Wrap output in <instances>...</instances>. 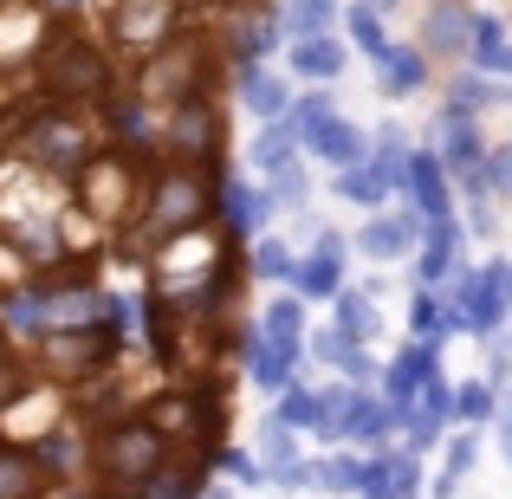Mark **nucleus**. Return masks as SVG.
Listing matches in <instances>:
<instances>
[{"instance_id":"obj_24","label":"nucleus","mask_w":512,"mask_h":499,"mask_svg":"<svg viewBox=\"0 0 512 499\" xmlns=\"http://www.w3.org/2000/svg\"><path fill=\"white\" fill-rule=\"evenodd\" d=\"M292 137H299L292 124H266L260 137H253V169H266V175H273L279 163H292Z\"/></svg>"},{"instance_id":"obj_32","label":"nucleus","mask_w":512,"mask_h":499,"mask_svg":"<svg viewBox=\"0 0 512 499\" xmlns=\"http://www.w3.org/2000/svg\"><path fill=\"white\" fill-rule=\"evenodd\" d=\"M331 20H338V7H331V0H292V26H299V39L325 33Z\"/></svg>"},{"instance_id":"obj_4","label":"nucleus","mask_w":512,"mask_h":499,"mask_svg":"<svg viewBox=\"0 0 512 499\" xmlns=\"http://www.w3.org/2000/svg\"><path fill=\"white\" fill-rule=\"evenodd\" d=\"M201 208H208L201 182H195L188 169H175V175H163V182L150 188V214H143V234H150V240H175V234H188V227L201 221Z\"/></svg>"},{"instance_id":"obj_14","label":"nucleus","mask_w":512,"mask_h":499,"mask_svg":"<svg viewBox=\"0 0 512 499\" xmlns=\"http://www.w3.org/2000/svg\"><path fill=\"white\" fill-rule=\"evenodd\" d=\"M188 85H195V52H188V46L163 52V59L143 72V98H175V104H182Z\"/></svg>"},{"instance_id":"obj_35","label":"nucleus","mask_w":512,"mask_h":499,"mask_svg":"<svg viewBox=\"0 0 512 499\" xmlns=\"http://www.w3.org/2000/svg\"><path fill=\"white\" fill-rule=\"evenodd\" d=\"M402 422H409V454L415 448H435V435H441V415L435 409H409Z\"/></svg>"},{"instance_id":"obj_38","label":"nucleus","mask_w":512,"mask_h":499,"mask_svg":"<svg viewBox=\"0 0 512 499\" xmlns=\"http://www.w3.org/2000/svg\"><path fill=\"white\" fill-rule=\"evenodd\" d=\"M253 266H260V279H292V253L279 247V240H266V247L253 253Z\"/></svg>"},{"instance_id":"obj_16","label":"nucleus","mask_w":512,"mask_h":499,"mask_svg":"<svg viewBox=\"0 0 512 499\" xmlns=\"http://www.w3.org/2000/svg\"><path fill=\"white\" fill-rule=\"evenodd\" d=\"M409 195L428 221L448 214V169H441V156H409Z\"/></svg>"},{"instance_id":"obj_8","label":"nucleus","mask_w":512,"mask_h":499,"mask_svg":"<svg viewBox=\"0 0 512 499\" xmlns=\"http://www.w3.org/2000/svg\"><path fill=\"white\" fill-rule=\"evenodd\" d=\"M344 247H338V234H318V247H312V260H299L292 266V286H299V299H338L344 292Z\"/></svg>"},{"instance_id":"obj_29","label":"nucleus","mask_w":512,"mask_h":499,"mask_svg":"<svg viewBox=\"0 0 512 499\" xmlns=\"http://www.w3.org/2000/svg\"><path fill=\"white\" fill-rule=\"evenodd\" d=\"M493 396H500L493 383H461V389H454V415H467V422H480V415H500V402H493Z\"/></svg>"},{"instance_id":"obj_40","label":"nucleus","mask_w":512,"mask_h":499,"mask_svg":"<svg viewBox=\"0 0 512 499\" xmlns=\"http://www.w3.org/2000/svg\"><path fill=\"white\" fill-rule=\"evenodd\" d=\"M474 448H480V435H454V448H448V474H454V480L474 467Z\"/></svg>"},{"instance_id":"obj_20","label":"nucleus","mask_w":512,"mask_h":499,"mask_svg":"<svg viewBox=\"0 0 512 499\" xmlns=\"http://www.w3.org/2000/svg\"><path fill=\"white\" fill-rule=\"evenodd\" d=\"M474 65L480 72H512V39H506V26L493 20V13L474 20Z\"/></svg>"},{"instance_id":"obj_45","label":"nucleus","mask_w":512,"mask_h":499,"mask_svg":"<svg viewBox=\"0 0 512 499\" xmlns=\"http://www.w3.org/2000/svg\"><path fill=\"white\" fill-rule=\"evenodd\" d=\"M227 467H234V474L247 480V487H253V480H260V461H247V454H227Z\"/></svg>"},{"instance_id":"obj_9","label":"nucleus","mask_w":512,"mask_h":499,"mask_svg":"<svg viewBox=\"0 0 512 499\" xmlns=\"http://www.w3.org/2000/svg\"><path fill=\"white\" fill-rule=\"evenodd\" d=\"M214 137H221V124H214V111L201 98H182L169 117V150L182 156V163H201V156L214 150Z\"/></svg>"},{"instance_id":"obj_5","label":"nucleus","mask_w":512,"mask_h":499,"mask_svg":"<svg viewBox=\"0 0 512 499\" xmlns=\"http://www.w3.org/2000/svg\"><path fill=\"white\" fill-rule=\"evenodd\" d=\"M389 415L376 409V396H363V389H325V415H318V435L325 441H383Z\"/></svg>"},{"instance_id":"obj_26","label":"nucleus","mask_w":512,"mask_h":499,"mask_svg":"<svg viewBox=\"0 0 512 499\" xmlns=\"http://www.w3.org/2000/svg\"><path fill=\"white\" fill-rule=\"evenodd\" d=\"M279 415H286L292 428H318V415H325V396H318V389L286 383V402H279Z\"/></svg>"},{"instance_id":"obj_3","label":"nucleus","mask_w":512,"mask_h":499,"mask_svg":"<svg viewBox=\"0 0 512 499\" xmlns=\"http://www.w3.org/2000/svg\"><path fill=\"white\" fill-rule=\"evenodd\" d=\"M20 150L33 156L39 169H52V175L85 169V163H91V137H85V124H78V117H65V111L33 117V124H26V137H20Z\"/></svg>"},{"instance_id":"obj_39","label":"nucleus","mask_w":512,"mask_h":499,"mask_svg":"<svg viewBox=\"0 0 512 499\" xmlns=\"http://www.w3.org/2000/svg\"><path fill=\"white\" fill-rule=\"evenodd\" d=\"M409 325H415V337H441V305L428 299V292L409 305Z\"/></svg>"},{"instance_id":"obj_37","label":"nucleus","mask_w":512,"mask_h":499,"mask_svg":"<svg viewBox=\"0 0 512 499\" xmlns=\"http://www.w3.org/2000/svg\"><path fill=\"white\" fill-rule=\"evenodd\" d=\"M325 117H331V98H325V91H318V98H299V111H292V130H299V137H312Z\"/></svg>"},{"instance_id":"obj_47","label":"nucleus","mask_w":512,"mask_h":499,"mask_svg":"<svg viewBox=\"0 0 512 499\" xmlns=\"http://www.w3.org/2000/svg\"><path fill=\"white\" fill-rule=\"evenodd\" d=\"M201 499H227V493H201Z\"/></svg>"},{"instance_id":"obj_17","label":"nucleus","mask_w":512,"mask_h":499,"mask_svg":"<svg viewBox=\"0 0 512 499\" xmlns=\"http://www.w3.org/2000/svg\"><path fill=\"white\" fill-rule=\"evenodd\" d=\"M428 247H422V279L428 286H435V279H448V266H454V253H461V221H448V214H441V221H428Z\"/></svg>"},{"instance_id":"obj_25","label":"nucleus","mask_w":512,"mask_h":499,"mask_svg":"<svg viewBox=\"0 0 512 499\" xmlns=\"http://www.w3.org/2000/svg\"><path fill=\"white\" fill-rule=\"evenodd\" d=\"M240 98H247V111H260V117H279V111H286V85H279V78H266V72H247Z\"/></svg>"},{"instance_id":"obj_12","label":"nucleus","mask_w":512,"mask_h":499,"mask_svg":"<svg viewBox=\"0 0 512 499\" xmlns=\"http://www.w3.org/2000/svg\"><path fill=\"white\" fill-rule=\"evenodd\" d=\"M474 20H480V13H467L461 0H435L428 20H422L428 52H474Z\"/></svg>"},{"instance_id":"obj_42","label":"nucleus","mask_w":512,"mask_h":499,"mask_svg":"<svg viewBox=\"0 0 512 499\" xmlns=\"http://www.w3.org/2000/svg\"><path fill=\"white\" fill-rule=\"evenodd\" d=\"M487 175H493V188H512V143H506V150H493Z\"/></svg>"},{"instance_id":"obj_44","label":"nucleus","mask_w":512,"mask_h":499,"mask_svg":"<svg viewBox=\"0 0 512 499\" xmlns=\"http://www.w3.org/2000/svg\"><path fill=\"white\" fill-rule=\"evenodd\" d=\"M338 370H344V376H370V357H363V350H357V344H350V350H344V363H338Z\"/></svg>"},{"instance_id":"obj_41","label":"nucleus","mask_w":512,"mask_h":499,"mask_svg":"<svg viewBox=\"0 0 512 499\" xmlns=\"http://www.w3.org/2000/svg\"><path fill=\"white\" fill-rule=\"evenodd\" d=\"M312 350H318V357H325V363H344L350 337H344V331H318V337H312Z\"/></svg>"},{"instance_id":"obj_6","label":"nucleus","mask_w":512,"mask_h":499,"mask_svg":"<svg viewBox=\"0 0 512 499\" xmlns=\"http://www.w3.org/2000/svg\"><path fill=\"white\" fill-rule=\"evenodd\" d=\"M428 370H435V337H415V344H402V357L383 370V389H389V415H409L415 409V396H422V383H428Z\"/></svg>"},{"instance_id":"obj_31","label":"nucleus","mask_w":512,"mask_h":499,"mask_svg":"<svg viewBox=\"0 0 512 499\" xmlns=\"http://www.w3.org/2000/svg\"><path fill=\"white\" fill-rule=\"evenodd\" d=\"M363 499H402V487H396V454H383V461L363 467Z\"/></svg>"},{"instance_id":"obj_19","label":"nucleus","mask_w":512,"mask_h":499,"mask_svg":"<svg viewBox=\"0 0 512 499\" xmlns=\"http://www.w3.org/2000/svg\"><path fill=\"white\" fill-rule=\"evenodd\" d=\"M292 72H299V78H338L344 72V46L331 33L299 39V46H292Z\"/></svg>"},{"instance_id":"obj_27","label":"nucleus","mask_w":512,"mask_h":499,"mask_svg":"<svg viewBox=\"0 0 512 499\" xmlns=\"http://www.w3.org/2000/svg\"><path fill=\"white\" fill-rule=\"evenodd\" d=\"M305 195H312V175H305L299 163H279L273 169V201L279 208H305Z\"/></svg>"},{"instance_id":"obj_10","label":"nucleus","mask_w":512,"mask_h":499,"mask_svg":"<svg viewBox=\"0 0 512 499\" xmlns=\"http://www.w3.org/2000/svg\"><path fill=\"white\" fill-rule=\"evenodd\" d=\"M104 357H111V331H59V337H46V363L59 376H85V370H98Z\"/></svg>"},{"instance_id":"obj_36","label":"nucleus","mask_w":512,"mask_h":499,"mask_svg":"<svg viewBox=\"0 0 512 499\" xmlns=\"http://www.w3.org/2000/svg\"><path fill=\"white\" fill-rule=\"evenodd\" d=\"M227 214H234V227H253V221H260V214H266V195H247V188H227Z\"/></svg>"},{"instance_id":"obj_34","label":"nucleus","mask_w":512,"mask_h":499,"mask_svg":"<svg viewBox=\"0 0 512 499\" xmlns=\"http://www.w3.org/2000/svg\"><path fill=\"white\" fill-rule=\"evenodd\" d=\"M143 487H150V499H195V474H163V467H156Z\"/></svg>"},{"instance_id":"obj_28","label":"nucleus","mask_w":512,"mask_h":499,"mask_svg":"<svg viewBox=\"0 0 512 499\" xmlns=\"http://www.w3.org/2000/svg\"><path fill=\"white\" fill-rule=\"evenodd\" d=\"M318 474V487L325 493H350V487H363V461H350V454H331L325 467H312Z\"/></svg>"},{"instance_id":"obj_2","label":"nucleus","mask_w":512,"mask_h":499,"mask_svg":"<svg viewBox=\"0 0 512 499\" xmlns=\"http://www.w3.org/2000/svg\"><path fill=\"white\" fill-rule=\"evenodd\" d=\"M91 461H98V474L111 480V487H143V480L169 461V441H163L156 422H117V428L98 435Z\"/></svg>"},{"instance_id":"obj_21","label":"nucleus","mask_w":512,"mask_h":499,"mask_svg":"<svg viewBox=\"0 0 512 499\" xmlns=\"http://www.w3.org/2000/svg\"><path fill=\"white\" fill-rule=\"evenodd\" d=\"M292 363H299V344H292V337H266V344L253 350V376H260L266 389H286Z\"/></svg>"},{"instance_id":"obj_48","label":"nucleus","mask_w":512,"mask_h":499,"mask_svg":"<svg viewBox=\"0 0 512 499\" xmlns=\"http://www.w3.org/2000/svg\"><path fill=\"white\" fill-rule=\"evenodd\" d=\"M59 7H72V0H59Z\"/></svg>"},{"instance_id":"obj_33","label":"nucleus","mask_w":512,"mask_h":499,"mask_svg":"<svg viewBox=\"0 0 512 499\" xmlns=\"http://www.w3.org/2000/svg\"><path fill=\"white\" fill-rule=\"evenodd\" d=\"M299 331H305V312H299V299H279L273 312H266V337H292V344H299Z\"/></svg>"},{"instance_id":"obj_11","label":"nucleus","mask_w":512,"mask_h":499,"mask_svg":"<svg viewBox=\"0 0 512 499\" xmlns=\"http://www.w3.org/2000/svg\"><path fill=\"white\" fill-rule=\"evenodd\" d=\"M415 240H422L415 214H376V221L357 227V253H370V260H402Z\"/></svg>"},{"instance_id":"obj_30","label":"nucleus","mask_w":512,"mask_h":499,"mask_svg":"<svg viewBox=\"0 0 512 499\" xmlns=\"http://www.w3.org/2000/svg\"><path fill=\"white\" fill-rule=\"evenodd\" d=\"M350 39H357L363 52H389V39H383V20H376V7H350Z\"/></svg>"},{"instance_id":"obj_23","label":"nucleus","mask_w":512,"mask_h":499,"mask_svg":"<svg viewBox=\"0 0 512 499\" xmlns=\"http://www.w3.org/2000/svg\"><path fill=\"white\" fill-rule=\"evenodd\" d=\"M338 195H344V201H363V208H376V201L389 195V182H383L370 163H344V169H338Z\"/></svg>"},{"instance_id":"obj_15","label":"nucleus","mask_w":512,"mask_h":499,"mask_svg":"<svg viewBox=\"0 0 512 499\" xmlns=\"http://www.w3.org/2000/svg\"><path fill=\"white\" fill-rule=\"evenodd\" d=\"M305 150L325 156V163H338V169H344V163H363V130H357V124H344V117L331 111L325 124H318L312 137H305Z\"/></svg>"},{"instance_id":"obj_46","label":"nucleus","mask_w":512,"mask_h":499,"mask_svg":"<svg viewBox=\"0 0 512 499\" xmlns=\"http://www.w3.org/2000/svg\"><path fill=\"white\" fill-rule=\"evenodd\" d=\"M363 7H376V13H383V7H396V0H363Z\"/></svg>"},{"instance_id":"obj_18","label":"nucleus","mask_w":512,"mask_h":499,"mask_svg":"<svg viewBox=\"0 0 512 499\" xmlns=\"http://www.w3.org/2000/svg\"><path fill=\"white\" fill-rule=\"evenodd\" d=\"M338 331L350 337V344H370V337L383 331V318H376V299H370V286H350V292H338Z\"/></svg>"},{"instance_id":"obj_13","label":"nucleus","mask_w":512,"mask_h":499,"mask_svg":"<svg viewBox=\"0 0 512 499\" xmlns=\"http://www.w3.org/2000/svg\"><path fill=\"white\" fill-rule=\"evenodd\" d=\"M39 493H46V461L0 441V499H39Z\"/></svg>"},{"instance_id":"obj_7","label":"nucleus","mask_w":512,"mask_h":499,"mask_svg":"<svg viewBox=\"0 0 512 499\" xmlns=\"http://www.w3.org/2000/svg\"><path fill=\"white\" fill-rule=\"evenodd\" d=\"M78 188H85V208L111 221V214L130 208V163H117V156H91V163L78 169Z\"/></svg>"},{"instance_id":"obj_22","label":"nucleus","mask_w":512,"mask_h":499,"mask_svg":"<svg viewBox=\"0 0 512 499\" xmlns=\"http://www.w3.org/2000/svg\"><path fill=\"white\" fill-rule=\"evenodd\" d=\"M376 65H383V91H389V98H409V91L422 85V72H428L422 52H396V46L376 52Z\"/></svg>"},{"instance_id":"obj_1","label":"nucleus","mask_w":512,"mask_h":499,"mask_svg":"<svg viewBox=\"0 0 512 499\" xmlns=\"http://www.w3.org/2000/svg\"><path fill=\"white\" fill-rule=\"evenodd\" d=\"M39 85L52 98H104L111 91V59L78 33H52L39 52Z\"/></svg>"},{"instance_id":"obj_43","label":"nucleus","mask_w":512,"mask_h":499,"mask_svg":"<svg viewBox=\"0 0 512 499\" xmlns=\"http://www.w3.org/2000/svg\"><path fill=\"white\" fill-rule=\"evenodd\" d=\"M500 454H506V467H512V389H506V402H500Z\"/></svg>"}]
</instances>
